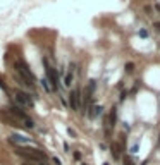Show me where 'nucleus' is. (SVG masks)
<instances>
[{
    "mask_svg": "<svg viewBox=\"0 0 160 165\" xmlns=\"http://www.w3.org/2000/svg\"><path fill=\"white\" fill-rule=\"evenodd\" d=\"M14 72L17 76H21L22 79H26L31 86L36 84V77H35V74H33V71H31L28 64L24 60H21V59H17V60L14 62Z\"/></svg>",
    "mask_w": 160,
    "mask_h": 165,
    "instance_id": "f257e3e1",
    "label": "nucleus"
},
{
    "mask_svg": "<svg viewBox=\"0 0 160 165\" xmlns=\"http://www.w3.org/2000/svg\"><path fill=\"white\" fill-rule=\"evenodd\" d=\"M9 110H10V114H12V115L17 117V119L24 124V127H28V129H33V127H35L33 119L24 112V109H21V107H9Z\"/></svg>",
    "mask_w": 160,
    "mask_h": 165,
    "instance_id": "f03ea898",
    "label": "nucleus"
},
{
    "mask_svg": "<svg viewBox=\"0 0 160 165\" xmlns=\"http://www.w3.org/2000/svg\"><path fill=\"white\" fill-rule=\"evenodd\" d=\"M35 95H29L26 91H16V102L21 109H33L35 107Z\"/></svg>",
    "mask_w": 160,
    "mask_h": 165,
    "instance_id": "7ed1b4c3",
    "label": "nucleus"
},
{
    "mask_svg": "<svg viewBox=\"0 0 160 165\" xmlns=\"http://www.w3.org/2000/svg\"><path fill=\"white\" fill-rule=\"evenodd\" d=\"M43 64H45V74H47V81H50V86H52V89L54 91H57V89L60 88V81H59V74H57V71L54 67H50L48 62H47V59L43 60Z\"/></svg>",
    "mask_w": 160,
    "mask_h": 165,
    "instance_id": "20e7f679",
    "label": "nucleus"
},
{
    "mask_svg": "<svg viewBox=\"0 0 160 165\" xmlns=\"http://www.w3.org/2000/svg\"><path fill=\"white\" fill-rule=\"evenodd\" d=\"M69 107L72 110L83 109V91L81 89H72L69 95Z\"/></svg>",
    "mask_w": 160,
    "mask_h": 165,
    "instance_id": "39448f33",
    "label": "nucleus"
},
{
    "mask_svg": "<svg viewBox=\"0 0 160 165\" xmlns=\"http://www.w3.org/2000/svg\"><path fill=\"white\" fill-rule=\"evenodd\" d=\"M9 141L14 144V146H24V144H29L31 139L26 136H19V134H10L9 136Z\"/></svg>",
    "mask_w": 160,
    "mask_h": 165,
    "instance_id": "423d86ee",
    "label": "nucleus"
},
{
    "mask_svg": "<svg viewBox=\"0 0 160 165\" xmlns=\"http://www.w3.org/2000/svg\"><path fill=\"white\" fill-rule=\"evenodd\" d=\"M74 67H76V64H74V62H71V64H69V69H67V72H65V77H64V86H71V84H72Z\"/></svg>",
    "mask_w": 160,
    "mask_h": 165,
    "instance_id": "0eeeda50",
    "label": "nucleus"
},
{
    "mask_svg": "<svg viewBox=\"0 0 160 165\" xmlns=\"http://www.w3.org/2000/svg\"><path fill=\"white\" fill-rule=\"evenodd\" d=\"M88 110H90V112H88V117H90V119H95L97 115L102 114V107H100V105H90Z\"/></svg>",
    "mask_w": 160,
    "mask_h": 165,
    "instance_id": "6e6552de",
    "label": "nucleus"
},
{
    "mask_svg": "<svg viewBox=\"0 0 160 165\" xmlns=\"http://www.w3.org/2000/svg\"><path fill=\"white\" fill-rule=\"evenodd\" d=\"M112 157H114V160H119V158H122V148H121V146H119L117 143H112Z\"/></svg>",
    "mask_w": 160,
    "mask_h": 165,
    "instance_id": "1a4fd4ad",
    "label": "nucleus"
},
{
    "mask_svg": "<svg viewBox=\"0 0 160 165\" xmlns=\"http://www.w3.org/2000/svg\"><path fill=\"white\" fill-rule=\"evenodd\" d=\"M124 69H126V72H127V74H132V72H134V69H136V65H134L132 62H127V64L124 65Z\"/></svg>",
    "mask_w": 160,
    "mask_h": 165,
    "instance_id": "9d476101",
    "label": "nucleus"
},
{
    "mask_svg": "<svg viewBox=\"0 0 160 165\" xmlns=\"http://www.w3.org/2000/svg\"><path fill=\"white\" fill-rule=\"evenodd\" d=\"M40 84H42L43 88H45V91H48V93L52 91V86H50V82L47 81V77H43L42 81H40Z\"/></svg>",
    "mask_w": 160,
    "mask_h": 165,
    "instance_id": "9b49d317",
    "label": "nucleus"
},
{
    "mask_svg": "<svg viewBox=\"0 0 160 165\" xmlns=\"http://www.w3.org/2000/svg\"><path fill=\"white\" fill-rule=\"evenodd\" d=\"M122 162H124V165H136L134 162H132V158L127 157V155H126V157H122Z\"/></svg>",
    "mask_w": 160,
    "mask_h": 165,
    "instance_id": "f8f14e48",
    "label": "nucleus"
},
{
    "mask_svg": "<svg viewBox=\"0 0 160 165\" xmlns=\"http://www.w3.org/2000/svg\"><path fill=\"white\" fill-rule=\"evenodd\" d=\"M72 157H74V160H76V162H77V160H81V158H83V153H81V151H74V153H72Z\"/></svg>",
    "mask_w": 160,
    "mask_h": 165,
    "instance_id": "ddd939ff",
    "label": "nucleus"
},
{
    "mask_svg": "<svg viewBox=\"0 0 160 165\" xmlns=\"http://www.w3.org/2000/svg\"><path fill=\"white\" fill-rule=\"evenodd\" d=\"M52 162H54L55 165H62V162H60V160H59L57 157H52Z\"/></svg>",
    "mask_w": 160,
    "mask_h": 165,
    "instance_id": "4468645a",
    "label": "nucleus"
},
{
    "mask_svg": "<svg viewBox=\"0 0 160 165\" xmlns=\"http://www.w3.org/2000/svg\"><path fill=\"white\" fill-rule=\"evenodd\" d=\"M21 165H40V164H35V162H26V160H24Z\"/></svg>",
    "mask_w": 160,
    "mask_h": 165,
    "instance_id": "2eb2a0df",
    "label": "nucleus"
},
{
    "mask_svg": "<svg viewBox=\"0 0 160 165\" xmlns=\"http://www.w3.org/2000/svg\"><path fill=\"white\" fill-rule=\"evenodd\" d=\"M139 36H143V38H145V36H148V33H146L145 29H141V31H139Z\"/></svg>",
    "mask_w": 160,
    "mask_h": 165,
    "instance_id": "dca6fc26",
    "label": "nucleus"
},
{
    "mask_svg": "<svg viewBox=\"0 0 160 165\" xmlns=\"http://www.w3.org/2000/svg\"><path fill=\"white\" fill-rule=\"evenodd\" d=\"M138 148H139L138 144H134V146H132V148H131V151H132V153H136V151H138Z\"/></svg>",
    "mask_w": 160,
    "mask_h": 165,
    "instance_id": "f3484780",
    "label": "nucleus"
},
{
    "mask_svg": "<svg viewBox=\"0 0 160 165\" xmlns=\"http://www.w3.org/2000/svg\"><path fill=\"white\" fill-rule=\"evenodd\" d=\"M145 12L150 14V12H152V7H150V5H145Z\"/></svg>",
    "mask_w": 160,
    "mask_h": 165,
    "instance_id": "a211bd4d",
    "label": "nucleus"
},
{
    "mask_svg": "<svg viewBox=\"0 0 160 165\" xmlns=\"http://www.w3.org/2000/svg\"><path fill=\"white\" fill-rule=\"evenodd\" d=\"M153 26H155V29H157V31H160V22H155Z\"/></svg>",
    "mask_w": 160,
    "mask_h": 165,
    "instance_id": "6ab92c4d",
    "label": "nucleus"
},
{
    "mask_svg": "<svg viewBox=\"0 0 160 165\" xmlns=\"http://www.w3.org/2000/svg\"><path fill=\"white\" fill-rule=\"evenodd\" d=\"M155 10H157V12L160 14V4H157V5H155Z\"/></svg>",
    "mask_w": 160,
    "mask_h": 165,
    "instance_id": "aec40b11",
    "label": "nucleus"
},
{
    "mask_svg": "<svg viewBox=\"0 0 160 165\" xmlns=\"http://www.w3.org/2000/svg\"><path fill=\"white\" fill-rule=\"evenodd\" d=\"M40 165H50V164H47V162H42V164H40Z\"/></svg>",
    "mask_w": 160,
    "mask_h": 165,
    "instance_id": "412c9836",
    "label": "nucleus"
},
{
    "mask_svg": "<svg viewBox=\"0 0 160 165\" xmlns=\"http://www.w3.org/2000/svg\"><path fill=\"white\" fill-rule=\"evenodd\" d=\"M159 144H160V134H159Z\"/></svg>",
    "mask_w": 160,
    "mask_h": 165,
    "instance_id": "4be33fe9",
    "label": "nucleus"
},
{
    "mask_svg": "<svg viewBox=\"0 0 160 165\" xmlns=\"http://www.w3.org/2000/svg\"><path fill=\"white\" fill-rule=\"evenodd\" d=\"M103 165H110V164H103Z\"/></svg>",
    "mask_w": 160,
    "mask_h": 165,
    "instance_id": "5701e85b",
    "label": "nucleus"
},
{
    "mask_svg": "<svg viewBox=\"0 0 160 165\" xmlns=\"http://www.w3.org/2000/svg\"><path fill=\"white\" fill-rule=\"evenodd\" d=\"M83 165H88V164H83Z\"/></svg>",
    "mask_w": 160,
    "mask_h": 165,
    "instance_id": "b1692460",
    "label": "nucleus"
}]
</instances>
